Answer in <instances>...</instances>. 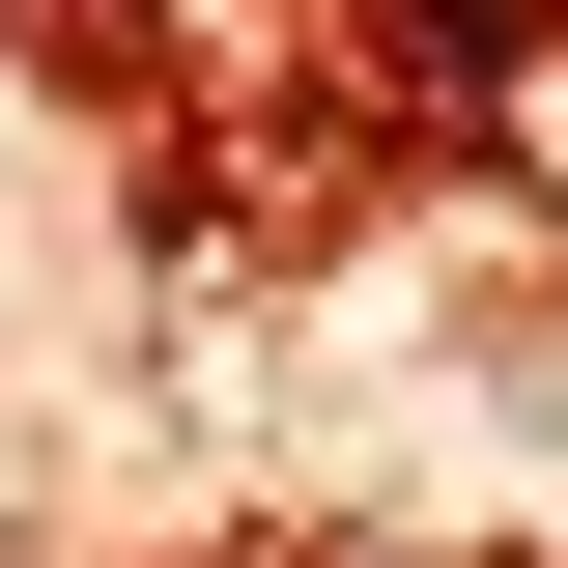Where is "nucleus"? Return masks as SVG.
<instances>
[]
</instances>
